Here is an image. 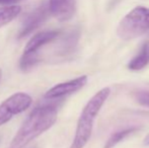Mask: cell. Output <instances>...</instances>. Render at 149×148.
<instances>
[{"mask_svg": "<svg viewBox=\"0 0 149 148\" xmlns=\"http://www.w3.org/2000/svg\"><path fill=\"white\" fill-rule=\"evenodd\" d=\"M57 121V108L53 105L38 107L28 117L13 137L9 148H24L49 130Z\"/></svg>", "mask_w": 149, "mask_h": 148, "instance_id": "1", "label": "cell"}, {"mask_svg": "<svg viewBox=\"0 0 149 148\" xmlns=\"http://www.w3.org/2000/svg\"><path fill=\"white\" fill-rule=\"evenodd\" d=\"M111 94L109 87L98 90L91 99L87 101L77 122L75 136L70 148H83L89 141L93 129V121L95 120L100 109Z\"/></svg>", "mask_w": 149, "mask_h": 148, "instance_id": "2", "label": "cell"}, {"mask_svg": "<svg viewBox=\"0 0 149 148\" xmlns=\"http://www.w3.org/2000/svg\"><path fill=\"white\" fill-rule=\"evenodd\" d=\"M149 31V8L138 6L132 9L120 22L117 35L122 40L129 41Z\"/></svg>", "mask_w": 149, "mask_h": 148, "instance_id": "3", "label": "cell"}, {"mask_svg": "<svg viewBox=\"0 0 149 148\" xmlns=\"http://www.w3.org/2000/svg\"><path fill=\"white\" fill-rule=\"evenodd\" d=\"M33 99L24 92H17L6 99L0 105V126L9 122L13 116L26 112L31 106Z\"/></svg>", "mask_w": 149, "mask_h": 148, "instance_id": "4", "label": "cell"}, {"mask_svg": "<svg viewBox=\"0 0 149 148\" xmlns=\"http://www.w3.org/2000/svg\"><path fill=\"white\" fill-rule=\"evenodd\" d=\"M49 14V6H48V4L46 2H43L35 10H33V11L28 14L24 24H22V30H20L18 37L22 39V38H24L31 34L33 31H36L38 28H40L47 20Z\"/></svg>", "mask_w": 149, "mask_h": 148, "instance_id": "5", "label": "cell"}, {"mask_svg": "<svg viewBox=\"0 0 149 148\" xmlns=\"http://www.w3.org/2000/svg\"><path fill=\"white\" fill-rule=\"evenodd\" d=\"M87 83V76L82 75L72 80L62 82L59 84L55 85L51 89L45 93V97L48 99H61L66 95L72 94V93L77 92L80 90L83 86Z\"/></svg>", "mask_w": 149, "mask_h": 148, "instance_id": "6", "label": "cell"}, {"mask_svg": "<svg viewBox=\"0 0 149 148\" xmlns=\"http://www.w3.org/2000/svg\"><path fill=\"white\" fill-rule=\"evenodd\" d=\"M50 13L59 22L71 19L76 11V0H49Z\"/></svg>", "mask_w": 149, "mask_h": 148, "instance_id": "7", "label": "cell"}, {"mask_svg": "<svg viewBox=\"0 0 149 148\" xmlns=\"http://www.w3.org/2000/svg\"><path fill=\"white\" fill-rule=\"evenodd\" d=\"M59 36L58 31H47V32H42L33 36L26 44L24 48V53H39V50L43 46L53 42L56 38Z\"/></svg>", "mask_w": 149, "mask_h": 148, "instance_id": "8", "label": "cell"}, {"mask_svg": "<svg viewBox=\"0 0 149 148\" xmlns=\"http://www.w3.org/2000/svg\"><path fill=\"white\" fill-rule=\"evenodd\" d=\"M149 65V41L142 44L138 53L130 60L128 68L132 71H140Z\"/></svg>", "mask_w": 149, "mask_h": 148, "instance_id": "9", "label": "cell"}, {"mask_svg": "<svg viewBox=\"0 0 149 148\" xmlns=\"http://www.w3.org/2000/svg\"><path fill=\"white\" fill-rule=\"evenodd\" d=\"M22 12V7L18 5H9L0 8V28L11 22Z\"/></svg>", "mask_w": 149, "mask_h": 148, "instance_id": "10", "label": "cell"}, {"mask_svg": "<svg viewBox=\"0 0 149 148\" xmlns=\"http://www.w3.org/2000/svg\"><path fill=\"white\" fill-rule=\"evenodd\" d=\"M137 130L138 128H136V127H131V128H127V129H124V130L118 131V132H115L108 139V141L106 142V145H104V148H114L117 144H119L125 138H127L130 135L135 133Z\"/></svg>", "mask_w": 149, "mask_h": 148, "instance_id": "11", "label": "cell"}, {"mask_svg": "<svg viewBox=\"0 0 149 148\" xmlns=\"http://www.w3.org/2000/svg\"><path fill=\"white\" fill-rule=\"evenodd\" d=\"M40 61L39 53H24L20 58L19 67L24 72H28L33 69Z\"/></svg>", "mask_w": 149, "mask_h": 148, "instance_id": "12", "label": "cell"}, {"mask_svg": "<svg viewBox=\"0 0 149 148\" xmlns=\"http://www.w3.org/2000/svg\"><path fill=\"white\" fill-rule=\"evenodd\" d=\"M135 99L141 106L149 108V91H147V90L136 91Z\"/></svg>", "mask_w": 149, "mask_h": 148, "instance_id": "13", "label": "cell"}, {"mask_svg": "<svg viewBox=\"0 0 149 148\" xmlns=\"http://www.w3.org/2000/svg\"><path fill=\"white\" fill-rule=\"evenodd\" d=\"M17 1H19V0H0V4H11Z\"/></svg>", "mask_w": 149, "mask_h": 148, "instance_id": "14", "label": "cell"}, {"mask_svg": "<svg viewBox=\"0 0 149 148\" xmlns=\"http://www.w3.org/2000/svg\"><path fill=\"white\" fill-rule=\"evenodd\" d=\"M143 143L145 145H149V134L147 135V136L144 138V140H143Z\"/></svg>", "mask_w": 149, "mask_h": 148, "instance_id": "15", "label": "cell"}, {"mask_svg": "<svg viewBox=\"0 0 149 148\" xmlns=\"http://www.w3.org/2000/svg\"><path fill=\"white\" fill-rule=\"evenodd\" d=\"M1 78H2V70L0 69V81H1Z\"/></svg>", "mask_w": 149, "mask_h": 148, "instance_id": "16", "label": "cell"}]
</instances>
